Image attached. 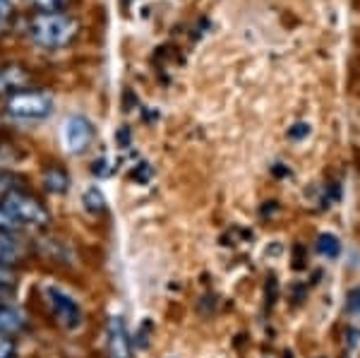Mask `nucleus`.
Masks as SVG:
<instances>
[{
    "mask_svg": "<svg viewBox=\"0 0 360 358\" xmlns=\"http://www.w3.org/2000/svg\"><path fill=\"white\" fill-rule=\"evenodd\" d=\"M317 250H319V255H324V257H336L339 255V250H341V243H339V238L332 234H322L317 238Z\"/></svg>",
    "mask_w": 360,
    "mask_h": 358,
    "instance_id": "obj_12",
    "label": "nucleus"
},
{
    "mask_svg": "<svg viewBox=\"0 0 360 358\" xmlns=\"http://www.w3.org/2000/svg\"><path fill=\"white\" fill-rule=\"evenodd\" d=\"M27 257V243L15 231H0V262L17 264Z\"/></svg>",
    "mask_w": 360,
    "mask_h": 358,
    "instance_id": "obj_7",
    "label": "nucleus"
},
{
    "mask_svg": "<svg viewBox=\"0 0 360 358\" xmlns=\"http://www.w3.org/2000/svg\"><path fill=\"white\" fill-rule=\"evenodd\" d=\"M17 356V342L10 334L0 332V358H15Z\"/></svg>",
    "mask_w": 360,
    "mask_h": 358,
    "instance_id": "obj_15",
    "label": "nucleus"
},
{
    "mask_svg": "<svg viewBox=\"0 0 360 358\" xmlns=\"http://www.w3.org/2000/svg\"><path fill=\"white\" fill-rule=\"evenodd\" d=\"M41 183H44V188L49 190V193L63 195V193H68V188H70V176H68V171L63 169V166H46L44 176H41Z\"/></svg>",
    "mask_w": 360,
    "mask_h": 358,
    "instance_id": "obj_10",
    "label": "nucleus"
},
{
    "mask_svg": "<svg viewBox=\"0 0 360 358\" xmlns=\"http://www.w3.org/2000/svg\"><path fill=\"white\" fill-rule=\"evenodd\" d=\"M77 34V22L63 13H41L29 22V37L44 49H60Z\"/></svg>",
    "mask_w": 360,
    "mask_h": 358,
    "instance_id": "obj_1",
    "label": "nucleus"
},
{
    "mask_svg": "<svg viewBox=\"0 0 360 358\" xmlns=\"http://www.w3.org/2000/svg\"><path fill=\"white\" fill-rule=\"evenodd\" d=\"M10 296H13V288H3V286H0V305H3L5 298H10Z\"/></svg>",
    "mask_w": 360,
    "mask_h": 358,
    "instance_id": "obj_23",
    "label": "nucleus"
},
{
    "mask_svg": "<svg viewBox=\"0 0 360 358\" xmlns=\"http://www.w3.org/2000/svg\"><path fill=\"white\" fill-rule=\"evenodd\" d=\"M307 132H310V125L298 123V125H293V128L288 130V137H293V140H300V137H305Z\"/></svg>",
    "mask_w": 360,
    "mask_h": 358,
    "instance_id": "obj_20",
    "label": "nucleus"
},
{
    "mask_svg": "<svg viewBox=\"0 0 360 358\" xmlns=\"http://www.w3.org/2000/svg\"><path fill=\"white\" fill-rule=\"evenodd\" d=\"M25 188V181H22L17 173L8 171V169H0V200L5 198V195L15 193V190H22Z\"/></svg>",
    "mask_w": 360,
    "mask_h": 358,
    "instance_id": "obj_11",
    "label": "nucleus"
},
{
    "mask_svg": "<svg viewBox=\"0 0 360 358\" xmlns=\"http://www.w3.org/2000/svg\"><path fill=\"white\" fill-rule=\"evenodd\" d=\"M106 354L108 358H132V339L123 317L113 315L106 322Z\"/></svg>",
    "mask_w": 360,
    "mask_h": 358,
    "instance_id": "obj_5",
    "label": "nucleus"
},
{
    "mask_svg": "<svg viewBox=\"0 0 360 358\" xmlns=\"http://www.w3.org/2000/svg\"><path fill=\"white\" fill-rule=\"evenodd\" d=\"M91 137H94V128L84 115H70L65 120V144L70 152H84L89 147Z\"/></svg>",
    "mask_w": 360,
    "mask_h": 358,
    "instance_id": "obj_6",
    "label": "nucleus"
},
{
    "mask_svg": "<svg viewBox=\"0 0 360 358\" xmlns=\"http://www.w3.org/2000/svg\"><path fill=\"white\" fill-rule=\"evenodd\" d=\"M0 205H3V210L8 212V217L13 219L17 226L44 229V226H49V224H51L49 207H46L34 193H29L27 188L5 195V198L0 200Z\"/></svg>",
    "mask_w": 360,
    "mask_h": 358,
    "instance_id": "obj_2",
    "label": "nucleus"
},
{
    "mask_svg": "<svg viewBox=\"0 0 360 358\" xmlns=\"http://www.w3.org/2000/svg\"><path fill=\"white\" fill-rule=\"evenodd\" d=\"M44 298L46 305L51 310V317L60 330L75 332L82 327L84 322V313H82V305L75 301L72 296L60 286H46L44 288Z\"/></svg>",
    "mask_w": 360,
    "mask_h": 358,
    "instance_id": "obj_3",
    "label": "nucleus"
},
{
    "mask_svg": "<svg viewBox=\"0 0 360 358\" xmlns=\"http://www.w3.org/2000/svg\"><path fill=\"white\" fill-rule=\"evenodd\" d=\"M346 305H348V310H351V313L360 315V286H356V288H351V291H348Z\"/></svg>",
    "mask_w": 360,
    "mask_h": 358,
    "instance_id": "obj_17",
    "label": "nucleus"
},
{
    "mask_svg": "<svg viewBox=\"0 0 360 358\" xmlns=\"http://www.w3.org/2000/svg\"><path fill=\"white\" fill-rule=\"evenodd\" d=\"M20 226L13 222V219L8 217V212L3 210V205H0V231H17Z\"/></svg>",
    "mask_w": 360,
    "mask_h": 358,
    "instance_id": "obj_19",
    "label": "nucleus"
},
{
    "mask_svg": "<svg viewBox=\"0 0 360 358\" xmlns=\"http://www.w3.org/2000/svg\"><path fill=\"white\" fill-rule=\"evenodd\" d=\"M29 82V75L22 65H5L0 68V96L15 94Z\"/></svg>",
    "mask_w": 360,
    "mask_h": 358,
    "instance_id": "obj_9",
    "label": "nucleus"
},
{
    "mask_svg": "<svg viewBox=\"0 0 360 358\" xmlns=\"http://www.w3.org/2000/svg\"><path fill=\"white\" fill-rule=\"evenodd\" d=\"M5 111L17 120H44L53 111V101L44 91H15L5 103Z\"/></svg>",
    "mask_w": 360,
    "mask_h": 358,
    "instance_id": "obj_4",
    "label": "nucleus"
},
{
    "mask_svg": "<svg viewBox=\"0 0 360 358\" xmlns=\"http://www.w3.org/2000/svg\"><path fill=\"white\" fill-rule=\"evenodd\" d=\"M132 178H135L137 183H147L149 178H152V166L149 164H139L135 171H132Z\"/></svg>",
    "mask_w": 360,
    "mask_h": 358,
    "instance_id": "obj_18",
    "label": "nucleus"
},
{
    "mask_svg": "<svg viewBox=\"0 0 360 358\" xmlns=\"http://www.w3.org/2000/svg\"><path fill=\"white\" fill-rule=\"evenodd\" d=\"M266 298H269V301H266L269 305L276 301V279H274V276H271L269 284H266Z\"/></svg>",
    "mask_w": 360,
    "mask_h": 358,
    "instance_id": "obj_21",
    "label": "nucleus"
},
{
    "mask_svg": "<svg viewBox=\"0 0 360 358\" xmlns=\"http://www.w3.org/2000/svg\"><path fill=\"white\" fill-rule=\"evenodd\" d=\"M82 202H84V207L91 212V215H101V212L106 210V200H103V195H101V190H98V188L86 190Z\"/></svg>",
    "mask_w": 360,
    "mask_h": 358,
    "instance_id": "obj_13",
    "label": "nucleus"
},
{
    "mask_svg": "<svg viewBox=\"0 0 360 358\" xmlns=\"http://www.w3.org/2000/svg\"><path fill=\"white\" fill-rule=\"evenodd\" d=\"M29 327V320L27 315L22 313L20 308H15V305H0V332L3 334H17V332H25Z\"/></svg>",
    "mask_w": 360,
    "mask_h": 358,
    "instance_id": "obj_8",
    "label": "nucleus"
},
{
    "mask_svg": "<svg viewBox=\"0 0 360 358\" xmlns=\"http://www.w3.org/2000/svg\"><path fill=\"white\" fill-rule=\"evenodd\" d=\"M29 3L41 13H58V8H63L68 0H29Z\"/></svg>",
    "mask_w": 360,
    "mask_h": 358,
    "instance_id": "obj_16",
    "label": "nucleus"
},
{
    "mask_svg": "<svg viewBox=\"0 0 360 358\" xmlns=\"http://www.w3.org/2000/svg\"><path fill=\"white\" fill-rule=\"evenodd\" d=\"M10 13H13V0H0V20L10 17Z\"/></svg>",
    "mask_w": 360,
    "mask_h": 358,
    "instance_id": "obj_22",
    "label": "nucleus"
},
{
    "mask_svg": "<svg viewBox=\"0 0 360 358\" xmlns=\"http://www.w3.org/2000/svg\"><path fill=\"white\" fill-rule=\"evenodd\" d=\"M17 279H20V272H17L15 264H3V262H0V286L13 288V284Z\"/></svg>",
    "mask_w": 360,
    "mask_h": 358,
    "instance_id": "obj_14",
    "label": "nucleus"
}]
</instances>
